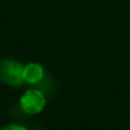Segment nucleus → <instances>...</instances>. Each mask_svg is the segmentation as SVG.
<instances>
[{
  "instance_id": "nucleus-1",
  "label": "nucleus",
  "mask_w": 130,
  "mask_h": 130,
  "mask_svg": "<svg viewBox=\"0 0 130 130\" xmlns=\"http://www.w3.org/2000/svg\"><path fill=\"white\" fill-rule=\"evenodd\" d=\"M24 67L20 62L14 59H4L2 62L0 67V78L4 84L11 85V87H18L24 81Z\"/></svg>"
},
{
  "instance_id": "nucleus-2",
  "label": "nucleus",
  "mask_w": 130,
  "mask_h": 130,
  "mask_svg": "<svg viewBox=\"0 0 130 130\" xmlns=\"http://www.w3.org/2000/svg\"><path fill=\"white\" fill-rule=\"evenodd\" d=\"M20 106L28 115H38L46 106L45 94L41 90H37V88H29L21 96Z\"/></svg>"
},
{
  "instance_id": "nucleus-3",
  "label": "nucleus",
  "mask_w": 130,
  "mask_h": 130,
  "mask_svg": "<svg viewBox=\"0 0 130 130\" xmlns=\"http://www.w3.org/2000/svg\"><path fill=\"white\" fill-rule=\"evenodd\" d=\"M45 77V70L39 63H28L24 67V81L28 84H38Z\"/></svg>"
},
{
  "instance_id": "nucleus-4",
  "label": "nucleus",
  "mask_w": 130,
  "mask_h": 130,
  "mask_svg": "<svg viewBox=\"0 0 130 130\" xmlns=\"http://www.w3.org/2000/svg\"><path fill=\"white\" fill-rule=\"evenodd\" d=\"M25 130V127L24 126H17V124H10V126L4 127V130Z\"/></svg>"
}]
</instances>
